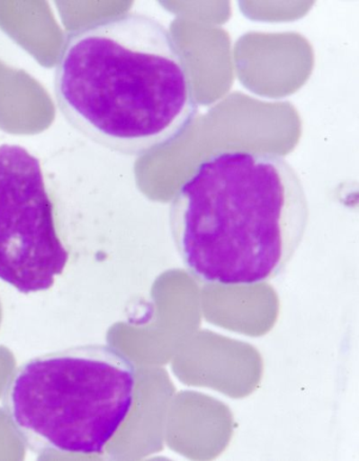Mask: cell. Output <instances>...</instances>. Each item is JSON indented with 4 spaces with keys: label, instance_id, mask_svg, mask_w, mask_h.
<instances>
[{
    "label": "cell",
    "instance_id": "277c9868",
    "mask_svg": "<svg viewBox=\"0 0 359 461\" xmlns=\"http://www.w3.org/2000/svg\"><path fill=\"white\" fill-rule=\"evenodd\" d=\"M67 260L40 161L0 146V280L23 294L48 291Z\"/></svg>",
    "mask_w": 359,
    "mask_h": 461
},
{
    "label": "cell",
    "instance_id": "6da1fadb",
    "mask_svg": "<svg viewBox=\"0 0 359 461\" xmlns=\"http://www.w3.org/2000/svg\"><path fill=\"white\" fill-rule=\"evenodd\" d=\"M54 93L71 127L127 157L170 145L198 109L187 61L169 29L133 12L92 22L67 36Z\"/></svg>",
    "mask_w": 359,
    "mask_h": 461
},
{
    "label": "cell",
    "instance_id": "3957f363",
    "mask_svg": "<svg viewBox=\"0 0 359 461\" xmlns=\"http://www.w3.org/2000/svg\"><path fill=\"white\" fill-rule=\"evenodd\" d=\"M135 387L126 355L79 346L22 365L5 392V409L35 451L99 455L131 412Z\"/></svg>",
    "mask_w": 359,
    "mask_h": 461
},
{
    "label": "cell",
    "instance_id": "7a4b0ae2",
    "mask_svg": "<svg viewBox=\"0 0 359 461\" xmlns=\"http://www.w3.org/2000/svg\"><path fill=\"white\" fill-rule=\"evenodd\" d=\"M310 218L305 186L281 155L220 149L203 158L169 207L185 269L221 285L268 283L299 250Z\"/></svg>",
    "mask_w": 359,
    "mask_h": 461
}]
</instances>
